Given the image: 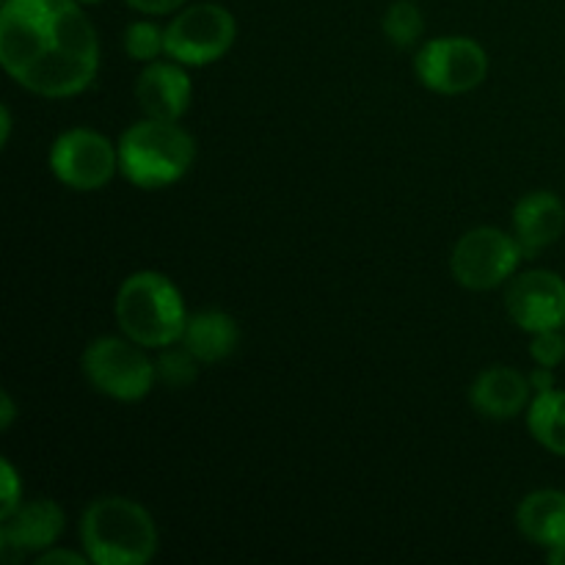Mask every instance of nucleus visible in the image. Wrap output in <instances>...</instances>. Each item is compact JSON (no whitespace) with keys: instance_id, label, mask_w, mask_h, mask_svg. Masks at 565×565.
<instances>
[{"instance_id":"nucleus-19","label":"nucleus","mask_w":565,"mask_h":565,"mask_svg":"<svg viewBox=\"0 0 565 565\" xmlns=\"http://www.w3.org/2000/svg\"><path fill=\"white\" fill-rule=\"evenodd\" d=\"M125 53L141 64L158 61L160 55H166V28L152 20L130 22L125 28Z\"/></svg>"},{"instance_id":"nucleus-5","label":"nucleus","mask_w":565,"mask_h":565,"mask_svg":"<svg viewBox=\"0 0 565 565\" xmlns=\"http://www.w3.org/2000/svg\"><path fill=\"white\" fill-rule=\"evenodd\" d=\"M149 348L130 337H97L81 356V370L99 395L119 403H138L152 392L158 364L147 356Z\"/></svg>"},{"instance_id":"nucleus-27","label":"nucleus","mask_w":565,"mask_h":565,"mask_svg":"<svg viewBox=\"0 0 565 565\" xmlns=\"http://www.w3.org/2000/svg\"><path fill=\"white\" fill-rule=\"evenodd\" d=\"M11 125H14V121H11V110L9 105H3V108H0V143H3V147H9L11 141Z\"/></svg>"},{"instance_id":"nucleus-3","label":"nucleus","mask_w":565,"mask_h":565,"mask_svg":"<svg viewBox=\"0 0 565 565\" xmlns=\"http://www.w3.org/2000/svg\"><path fill=\"white\" fill-rule=\"evenodd\" d=\"M114 312L121 334L149 351L180 342L188 323L180 287L160 270H138L127 276L116 292Z\"/></svg>"},{"instance_id":"nucleus-23","label":"nucleus","mask_w":565,"mask_h":565,"mask_svg":"<svg viewBox=\"0 0 565 565\" xmlns=\"http://www.w3.org/2000/svg\"><path fill=\"white\" fill-rule=\"evenodd\" d=\"M125 3L130 6V9L141 11V14L160 17V14H177L188 0H125Z\"/></svg>"},{"instance_id":"nucleus-18","label":"nucleus","mask_w":565,"mask_h":565,"mask_svg":"<svg viewBox=\"0 0 565 565\" xmlns=\"http://www.w3.org/2000/svg\"><path fill=\"white\" fill-rule=\"evenodd\" d=\"M381 28H384V36L392 47L408 50L414 44H419V39L425 33L423 11H419V6L414 0H395V3L386 6Z\"/></svg>"},{"instance_id":"nucleus-4","label":"nucleus","mask_w":565,"mask_h":565,"mask_svg":"<svg viewBox=\"0 0 565 565\" xmlns=\"http://www.w3.org/2000/svg\"><path fill=\"white\" fill-rule=\"evenodd\" d=\"M119 174L141 191H160L191 171L196 160V141L177 121L147 119L127 127L116 141Z\"/></svg>"},{"instance_id":"nucleus-11","label":"nucleus","mask_w":565,"mask_h":565,"mask_svg":"<svg viewBox=\"0 0 565 565\" xmlns=\"http://www.w3.org/2000/svg\"><path fill=\"white\" fill-rule=\"evenodd\" d=\"M66 530V513L55 500L22 502L11 516L0 519V550L6 557L42 555L58 544Z\"/></svg>"},{"instance_id":"nucleus-20","label":"nucleus","mask_w":565,"mask_h":565,"mask_svg":"<svg viewBox=\"0 0 565 565\" xmlns=\"http://www.w3.org/2000/svg\"><path fill=\"white\" fill-rule=\"evenodd\" d=\"M158 379L166 381L169 386H177V390H182V386L193 384L199 375V359L193 356L191 351H188L182 342H174V345L169 348H160V356H158Z\"/></svg>"},{"instance_id":"nucleus-24","label":"nucleus","mask_w":565,"mask_h":565,"mask_svg":"<svg viewBox=\"0 0 565 565\" xmlns=\"http://www.w3.org/2000/svg\"><path fill=\"white\" fill-rule=\"evenodd\" d=\"M86 563H92L86 552L77 555V552L72 550H58V546H50V550H44L42 555H36V565H86Z\"/></svg>"},{"instance_id":"nucleus-16","label":"nucleus","mask_w":565,"mask_h":565,"mask_svg":"<svg viewBox=\"0 0 565 565\" xmlns=\"http://www.w3.org/2000/svg\"><path fill=\"white\" fill-rule=\"evenodd\" d=\"M182 345L193 353L202 364H215L230 359L241 342V326L230 312L221 309H202L188 315Z\"/></svg>"},{"instance_id":"nucleus-22","label":"nucleus","mask_w":565,"mask_h":565,"mask_svg":"<svg viewBox=\"0 0 565 565\" xmlns=\"http://www.w3.org/2000/svg\"><path fill=\"white\" fill-rule=\"evenodd\" d=\"M0 486H3V494H0V519H6L22 505V478L9 458H3V463H0Z\"/></svg>"},{"instance_id":"nucleus-26","label":"nucleus","mask_w":565,"mask_h":565,"mask_svg":"<svg viewBox=\"0 0 565 565\" xmlns=\"http://www.w3.org/2000/svg\"><path fill=\"white\" fill-rule=\"evenodd\" d=\"M14 419H17L14 397H11L9 392H3V397H0V428L9 430L11 425H14Z\"/></svg>"},{"instance_id":"nucleus-6","label":"nucleus","mask_w":565,"mask_h":565,"mask_svg":"<svg viewBox=\"0 0 565 565\" xmlns=\"http://www.w3.org/2000/svg\"><path fill=\"white\" fill-rule=\"evenodd\" d=\"M524 259L522 243L500 226H475L450 254V274L463 290L486 292L508 285Z\"/></svg>"},{"instance_id":"nucleus-25","label":"nucleus","mask_w":565,"mask_h":565,"mask_svg":"<svg viewBox=\"0 0 565 565\" xmlns=\"http://www.w3.org/2000/svg\"><path fill=\"white\" fill-rule=\"evenodd\" d=\"M530 384H533V392H546V390H555V373L552 367H535L530 373Z\"/></svg>"},{"instance_id":"nucleus-10","label":"nucleus","mask_w":565,"mask_h":565,"mask_svg":"<svg viewBox=\"0 0 565 565\" xmlns=\"http://www.w3.org/2000/svg\"><path fill=\"white\" fill-rule=\"evenodd\" d=\"M505 312L527 334L565 326V281L555 270H524L508 281Z\"/></svg>"},{"instance_id":"nucleus-12","label":"nucleus","mask_w":565,"mask_h":565,"mask_svg":"<svg viewBox=\"0 0 565 565\" xmlns=\"http://www.w3.org/2000/svg\"><path fill=\"white\" fill-rule=\"evenodd\" d=\"M191 99V75L177 61H149L136 81V103L147 119L180 121Z\"/></svg>"},{"instance_id":"nucleus-2","label":"nucleus","mask_w":565,"mask_h":565,"mask_svg":"<svg viewBox=\"0 0 565 565\" xmlns=\"http://www.w3.org/2000/svg\"><path fill=\"white\" fill-rule=\"evenodd\" d=\"M81 544L94 565H147L158 555V524L130 497H97L81 516Z\"/></svg>"},{"instance_id":"nucleus-1","label":"nucleus","mask_w":565,"mask_h":565,"mask_svg":"<svg viewBox=\"0 0 565 565\" xmlns=\"http://www.w3.org/2000/svg\"><path fill=\"white\" fill-rule=\"evenodd\" d=\"M0 61L36 97H77L97 81V28L77 0H3Z\"/></svg>"},{"instance_id":"nucleus-15","label":"nucleus","mask_w":565,"mask_h":565,"mask_svg":"<svg viewBox=\"0 0 565 565\" xmlns=\"http://www.w3.org/2000/svg\"><path fill=\"white\" fill-rule=\"evenodd\" d=\"M516 527L530 544L541 550L565 546V491L539 489L516 508Z\"/></svg>"},{"instance_id":"nucleus-17","label":"nucleus","mask_w":565,"mask_h":565,"mask_svg":"<svg viewBox=\"0 0 565 565\" xmlns=\"http://www.w3.org/2000/svg\"><path fill=\"white\" fill-rule=\"evenodd\" d=\"M527 428L544 450L565 458V392H535L527 406Z\"/></svg>"},{"instance_id":"nucleus-21","label":"nucleus","mask_w":565,"mask_h":565,"mask_svg":"<svg viewBox=\"0 0 565 565\" xmlns=\"http://www.w3.org/2000/svg\"><path fill=\"white\" fill-rule=\"evenodd\" d=\"M530 356H533L535 364L541 367H552L565 359V334L563 329H546L533 334V342H530Z\"/></svg>"},{"instance_id":"nucleus-28","label":"nucleus","mask_w":565,"mask_h":565,"mask_svg":"<svg viewBox=\"0 0 565 565\" xmlns=\"http://www.w3.org/2000/svg\"><path fill=\"white\" fill-rule=\"evenodd\" d=\"M77 3H83V6H97V3H103V0H77Z\"/></svg>"},{"instance_id":"nucleus-7","label":"nucleus","mask_w":565,"mask_h":565,"mask_svg":"<svg viewBox=\"0 0 565 565\" xmlns=\"http://www.w3.org/2000/svg\"><path fill=\"white\" fill-rule=\"evenodd\" d=\"M235 39L237 22L226 6H182L166 25V58L182 66H210L230 53Z\"/></svg>"},{"instance_id":"nucleus-8","label":"nucleus","mask_w":565,"mask_h":565,"mask_svg":"<svg viewBox=\"0 0 565 565\" xmlns=\"http://www.w3.org/2000/svg\"><path fill=\"white\" fill-rule=\"evenodd\" d=\"M414 75L428 92L441 97L475 92L489 77V53L469 36H439L419 44Z\"/></svg>"},{"instance_id":"nucleus-14","label":"nucleus","mask_w":565,"mask_h":565,"mask_svg":"<svg viewBox=\"0 0 565 565\" xmlns=\"http://www.w3.org/2000/svg\"><path fill=\"white\" fill-rule=\"evenodd\" d=\"M565 230V204L552 191H530L513 207V235L522 243L524 257H535L555 246Z\"/></svg>"},{"instance_id":"nucleus-9","label":"nucleus","mask_w":565,"mask_h":565,"mask_svg":"<svg viewBox=\"0 0 565 565\" xmlns=\"http://www.w3.org/2000/svg\"><path fill=\"white\" fill-rule=\"evenodd\" d=\"M50 171L72 191H99L119 174V149L92 127H72L50 147Z\"/></svg>"},{"instance_id":"nucleus-13","label":"nucleus","mask_w":565,"mask_h":565,"mask_svg":"<svg viewBox=\"0 0 565 565\" xmlns=\"http://www.w3.org/2000/svg\"><path fill=\"white\" fill-rule=\"evenodd\" d=\"M530 395H533L530 375L519 373L516 367H505V364L483 370L469 386V403L475 412L486 419H497V423H505V419L527 412Z\"/></svg>"}]
</instances>
